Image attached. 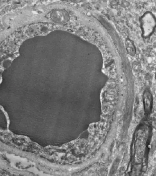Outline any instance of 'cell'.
<instances>
[{"label": "cell", "instance_id": "1", "mask_svg": "<svg viewBox=\"0 0 156 176\" xmlns=\"http://www.w3.org/2000/svg\"><path fill=\"white\" fill-rule=\"evenodd\" d=\"M125 44L127 52L132 56H134L136 53V49L134 43L130 39H128L126 40Z\"/></svg>", "mask_w": 156, "mask_h": 176}, {"label": "cell", "instance_id": "2", "mask_svg": "<svg viewBox=\"0 0 156 176\" xmlns=\"http://www.w3.org/2000/svg\"><path fill=\"white\" fill-rule=\"evenodd\" d=\"M145 109L147 112L150 110L151 106V95L148 91H146L144 94Z\"/></svg>", "mask_w": 156, "mask_h": 176}]
</instances>
